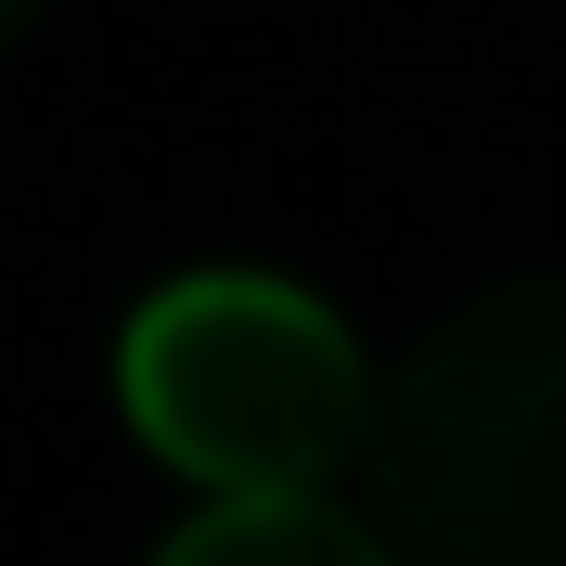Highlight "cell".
Masks as SVG:
<instances>
[{"mask_svg": "<svg viewBox=\"0 0 566 566\" xmlns=\"http://www.w3.org/2000/svg\"><path fill=\"white\" fill-rule=\"evenodd\" d=\"M360 476L438 566H566V283H490L374 387Z\"/></svg>", "mask_w": 566, "mask_h": 566, "instance_id": "obj_1", "label": "cell"}, {"mask_svg": "<svg viewBox=\"0 0 566 566\" xmlns=\"http://www.w3.org/2000/svg\"><path fill=\"white\" fill-rule=\"evenodd\" d=\"M27 13H39V0H0V39H13V27H27Z\"/></svg>", "mask_w": 566, "mask_h": 566, "instance_id": "obj_4", "label": "cell"}, {"mask_svg": "<svg viewBox=\"0 0 566 566\" xmlns=\"http://www.w3.org/2000/svg\"><path fill=\"white\" fill-rule=\"evenodd\" d=\"M155 566H387L348 502H207Z\"/></svg>", "mask_w": 566, "mask_h": 566, "instance_id": "obj_3", "label": "cell"}, {"mask_svg": "<svg viewBox=\"0 0 566 566\" xmlns=\"http://www.w3.org/2000/svg\"><path fill=\"white\" fill-rule=\"evenodd\" d=\"M116 399L142 451L180 463L207 502H322L335 463H360L374 438V374L348 322L271 271H193L142 296L116 335Z\"/></svg>", "mask_w": 566, "mask_h": 566, "instance_id": "obj_2", "label": "cell"}]
</instances>
